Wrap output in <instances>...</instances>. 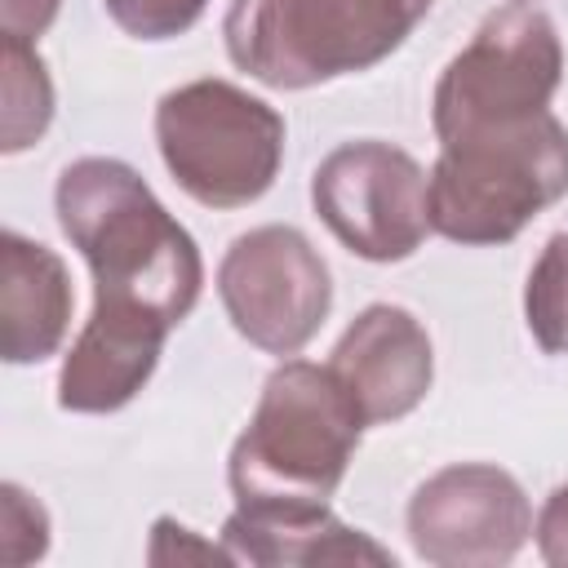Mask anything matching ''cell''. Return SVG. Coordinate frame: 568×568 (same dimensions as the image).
<instances>
[{
  "label": "cell",
  "instance_id": "cell-1",
  "mask_svg": "<svg viewBox=\"0 0 568 568\" xmlns=\"http://www.w3.org/2000/svg\"><path fill=\"white\" fill-rule=\"evenodd\" d=\"M53 209L93 271V311L160 328H178L195 311L204 288L200 248L138 169L111 155L71 160L58 173Z\"/></svg>",
  "mask_w": 568,
  "mask_h": 568
},
{
  "label": "cell",
  "instance_id": "cell-16",
  "mask_svg": "<svg viewBox=\"0 0 568 568\" xmlns=\"http://www.w3.org/2000/svg\"><path fill=\"white\" fill-rule=\"evenodd\" d=\"M111 22L133 40H173L191 31L209 0H102Z\"/></svg>",
  "mask_w": 568,
  "mask_h": 568
},
{
  "label": "cell",
  "instance_id": "cell-6",
  "mask_svg": "<svg viewBox=\"0 0 568 568\" xmlns=\"http://www.w3.org/2000/svg\"><path fill=\"white\" fill-rule=\"evenodd\" d=\"M564 80V44L555 22L532 4L493 9L470 44L444 67L430 124L439 142H457L470 133L506 129L532 120L550 106Z\"/></svg>",
  "mask_w": 568,
  "mask_h": 568
},
{
  "label": "cell",
  "instance_id": "cell-12",
  "mask_svg": "<svg viewBox=\"0 0 568 568\" xmlns=\"http://www.w3.org/2000/svg\"><path fill=\"white\" fill-rule=\"evenodd\" d=\"M71 324V275L49 244L22 231L0 235V355L9 364L49 359Z\"/></svg>",
  "mask_w": 568,
  "mask_h": 568
},
{
  "label": "cell",
  "instance_id": "cell-13",
  "mask_svg": "<svg viewBox=\"0 0 568 568\" xmlns=\"http://www.w3.org/2000/svg\"><path fill=\"white\" fill-rule=\"evenodd\" d=\"M222 546L235 564L280 568V564H395L390 550L368 541L359 528L342 524L328 506L320 510H253L235 506L222 524Z\"/></svg>",
  "mask_w": 568,
  "mask_h": 568
},
{
  "label": "cell",
  "instance_id": "cell-10",
  "mask_svg": "<svg viewBox=\"0 0 568 568\" xmlns=\"http://www.w3.org/2000/svg\"><path fill=\"white\" fill-rule=\"evenodd\" d=\"M328 368L355 399L364 426H382L408 417L426 399L435 377V355L413 311L373 302L337 337Z\"/></svg>",
  "mask_w": 568,
  "mask_h": 568
},
{
  "label": "cell",
  "instance_id": "cell-5",
  "mask_svg": "<svg viewBox=\"0 0 568 568\" xmlns=\"http://www.w3.org/2000/svg\"><path fill=\"white\" fill-rule=\"evenodd\" d=\"M155 142L173 182L204 209L262 200L284 160V115L231 80H191L160 98Z\"/></svg>",
  "mask_w": 568,
  "mask_h": 568
},
{
  "label": "cell",
  "instance_id": "cell-17",
  "mask_svg": "<svg viewBox=\"0 0 568 568\" xmlns=\"http://www.w3.org/2000/svg\"><path fill=\"white\" fill-rule=\"evenodd\" d=\"M0 506H4V559L9 564H31L44 555L49 546V515L36 497H27L18 484L0 488Z\"/></svg>",
  "mask_w": 568,
  "mask_h": 568
},
{
  "label": "cell",
  "instance_id": "cell-18",
  "mask_svg": "<svg viewBox=\"0 0 568 568\" xmlns=\"http://www.w3.org/2000/svg\"><path fill=\"white\" fill-rule=\"evenodd\" d=\"M146 559H151V564H182V559H226V564H235L226 546L195 541V532H191V528H182L178 519H155Z\"/></svg>",
  "mask_w": 568,
  "mask_h": 568
},
{
  "label": "cell",
  "instance_id": "cell-7",
  "mask_svg": "<svg viewBox=\"0 0 568 568\" xmlns=\"http://www.w3.org/2000/svg\"><path fill=\"white\" fill-rule=\"evenodd\" d=\"M320 222L364 262H404L430 226V178L422 164L377 138L342 142L311 178Z\"/></svg>",
  "mask_w": 568,
  "mask_h": 568
},
{
  "label": "cell",
  "instance_id": "cell-9",
  "mask_svg": "<svg viewBox=\"0 0 568 568\" xmlns=\"http://www.w3.org/2000/svg\"><path fill=\"white\" fill-rule=\"evenodd\" d=\"M417 559L435 568H497L532 537V506L519 479L488 462H457L417 484L408 501Z\"/></svg>",
  "mask_w": 568,
  "mask_h": 568
},
{
  "label": "cell",
  "instance_id": "cell-3",
  "mask_svg": "<svg viewBox=\"0 0 568 568\" xmlns=\"http://www.w3.org/2000/svg\"><path fill=\"white\" fill-rule=\"evenodd\" d=\"M430 0H231L222 36L266 89H311L390 58Z\"/></svg>",
  "mask_w": 568,
  "mask_h": 568
},
{
  "label": "cell",
  "instance_id": "cell-21",
  "mask_svg": "<svg viewBox=\"0 0 568 568\" xmlns=\"http://www.w3.org/2000/svg\"><path fill=\"white\" fill-rule=\"evenodd\" d=\"M519 4H524V0H519Z\"/></svg>",
  "mask_w": 568,
  "mask_h": 568
},
{
  "label": "cell",
  "instance_id": "cell-14",
  "mask_svg": "<svg viewBox=\"0 0 568 568\" xmlns=\"http://www.w3.org/2000/svg\"><path fill=\"white\" fill-rule=\"evenodd\" d=\"M0 71H4V133H0V151L18 155L31 142L44 138L49 120H53V80L36 53L31 40L18 36H0Z\"/></svg>",
  "mask_w": 568,
  "mask_h": 568
},
{
  "label": "cell",
  "instance_id": "cell-19",
  "mask_svg": "<svg viewBox=\"0 0 568 568\" xmlns=\"http://www.w3.org/2000/svg\"><path fill=\"white\" fill-rule=\"evenodd\" d=\"M532 532H537V555L550 568H568V484L546 497Z\"/></svg>",
  "mask_w": 568,
  "mask_h": 568
},
{
  "label": "cell",
  "instance_id": "cell-2",
  "mask_svg": "<svg viewBox=\"0 0 568 568\" xmlns=\"http://www.w3.org/2000/svg\"><path fill=\"white\" fill-rule=\"evenodd\" d=\"M364 417L328 364L284 359L240 430L226 479L253 510H320L346 479Z\"/></svg>",
  "mask_w": 568,
  "mask_h": 568
},
{
  "label": "cell",
  "instance_id": "cell-4",
  "mask_svg": "<svg viewBox=\"0 0 568 568\" xmlns=\"http://www.w3.org/2000/svg\"><path fill=\"white\" fill-rule=\"evenodd\" d=\"M568 195V129L532 120L439 142L430 169V226L453 244H506Z\"/></svg>",
  "mask_w": 568,
  "mask_h": 568
},
{
  "label": "cell",
  "instance_id": "cell-11",
  "mask_svg": "<svg viewBox=\"0 0 568 568\" xmlns=\"http://www.w3.org/2000/svg\"><path fill=\"white\" fill-rule=\"evenodd\" d=\"M169 328L89 311L58 373V404L67 413H115L155 373Z\"/></svg>",
  "mask_w": 568,
  "mask_h": 568
},
{
  "label": "cell",
  "instance_id": "cell-15",
  "mask_svg": "<svg viewBox=\"0 0 568 568\" xmlns=\"http://www.w3.org/2000/svg\"><path fill=\"white\" fill-rule=\"evenodd\" d=\"M524 315L546 355H568V231L550 235L528 271Z\"/></svg>",
  "mask_w": 568,
  "mask_h": 568
},
{
  "label": "cell",
  "instance_id": "cell-8",
  "mask_svg": "<svg viewBox=\"0 0 568 568\" xmlns=\"http://www.w3.org/2000/svg\"><path fill=\"white\" fill-rule=\"evenodd\" d=\"M217 297L240 337L266 355H297L333 306V275L293 226H257L231 240L217 266Z\"/></svg>",
  "mask_w": 568,
  "mask_h": 568
},
{
  "label": "cell",
  "instance_id": "cell-20",
  "mask_svg": "<svg viewBox=\"0 0 568 568\" xmlns=\"http://www.w3.org/2000/svg\"><path fill=\"white\" fill-rule=\"evenodd\" d=\"M62 0H0V36H18V40H40L53 18H58Z\"/></svg>",
  "mask_w": 568,
  "mask_h": 568
}]
</instances>
